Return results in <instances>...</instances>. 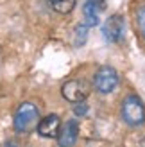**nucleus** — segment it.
I'll return each mask as SVG.
<instances>
[{
  "label": "nucleus",
  "mask_w": 145,
  "mask_h": 147,
  "mask_svg": "<svg viewBox=\"0 0 145 147\" xmlns=\"http://www.w3.org/2000/svg\"><path fill=\"white\" fill-rule=\"evenodd\" d=\"M122 119L127 126L140 127L145 124V106L136 95H129L122 104Z\"/></svg>",
  "instance_id": "nucleus-1"
},
{
  "label": "nucleus",
  "mask_w": 145,
  "mask_h": 147,
  "mask_svg": "<svg viewBox=\"0 0 145 147\" xmlns=\"http://www.w3.org/2000/svg\"><path fill=\"white\" fill-rule=\"evenodd\" d=\"M61 93L68 102L79 104V102H84L86 97L90 95V84L84 79H72L63 84Z\"/></svg>",
  "instance_id": "nucleus-3"
},
{
  "label": "nucleus",
  "mask_w": 145,
  "mask_h": 147,
  "mask_svg": "<svg viewBox=\"0 0 145 147\" xmlns=\"http://www.w3.org/2000/svg\"><path fill=\"white\" fill-rule=\"evenodd\" d=\"M77 138H79V126L75 120H68L64 126L59 127V133H57L59 147H74Z\"/></svg>",
  "instance_id": "nucleus-6"
},
{
  "label": "nucleus",
  "mask_w": 145,
  "mask_h": 147,
  "mask_svg": "<svg viewBox=\"0 0 145 147\" xmlns=\"http://www.w3.org/2000/svg\"><path fill=\"white\" fill-rule=\"evenodd\" d=\"M136 22H138V27H140L142 34L145 36V5H142L138 9V13H136Z\"/></svg>",
  "instance_id": "nucleus-11"
},
{
  "label": "nucleus",
  "mask_w": 145,
  "mask_h": 147,
  "mask_svg": "<svg viewBox=\"0 0 145 147\" xmlns=\"http://www.w3.org/2000/svg\"><path fill=\"white\" fill-rule=\"evenodd\" d=\"M4 147H18V145H16V144H14L13 140H7V142L4 144Z\"/></svg>",
  "instance_id": "nucleus-13"
},
{
  "label": "nucleus",
  "mask_w": 145,
  "mask_h": 147,
  "mask_svg": "<svg viewBox=\"0 0 145 147\" xmlns=\"http://www.w3.org/2000/svg\"><path fill=\"white\" fill-rule=\"evenodd\" d=\"M100 7L95 4V2H91V0H88V2L84 4L83 7V16H84V25L86 27H95L99 24V14H100Z\"/></svg>",
  "instance_id": "nucleus-8"
},
{
  "label": "nucleus",
  "mask_w": 145,
  "mask_h": 147,
  "mask_svg": "<svg viewBox=\"0 0 145 147\" xmlns=\"http://www.w3.org/2000/svg\"><path fill=\"white\" fill-rule=\"evenodd\" d=\"M48 4H50V7H52L56 13L68 14V13L74 11L77 0H48Z\"/></svg>",
  "instance_id": "nucleus-9"
},
{
  "label": "nucleus",
  "mask_w": 145,
  "mask_h": 147,
  "mask_svg": "<svg viewBox=\"0 0 145 147\" xmlns=\"http://www.w3.org/2000/svg\"><path fill=\"white\" fill-rule=\"evenodd\" d=\"M86 31H88V27H86V25H79L75 29V45H84Z\"/></svg>",
  "instance_id": "nucleus-10"
},
{
  "label": "nucleus",
  "mask_w": 145,
  "mask_h": 147,
  "mask_svg": "<svg viewBox=\"0 0 145 147\" xmlns=\"http://www.w3.org/2000/svg\"><path fill=\"white\" fill-rule=\"evenodd\" d=\"M40 119V109L32 102H23L20 104L16 113H14V129L18 133H27L32 127H36Z\"/></svg>",
  "instance_id": "nucleus-2"
},
{
  "label": "nucleus",
  "mask_w": 145,
  "mask_h": 147,
  "mask_svg": "<svg viewBox=\"0 0 145 147\" xmlns=\"http://www.w3.org/2000/svg\"><path fill=\"white\" fill-rule=\"evenodd\" d=\"M93 84L100 93H109L113 92L118 84V76L111 67H102L99 68L95 77H93Z\"/></svg>",
  "instance_id": "nucleus-4"
},
{
  "label": "nucleus",
  "mask_w": 145,
  "mask_h": 147,
  "mask_svg": "<svg viewBox=\"0 0 145 147\" xmlns=\"http://www.w3.org/2000/svg\"><path fill=\"white\" fill-rule=\"evenodd\" d=\"M102 34L107 41L118 43L124 38V18H122L120 14H111V16L104 22Z\"/></svg>",
  "instance_id": "nucleus-5"
},
{
  "label": "nucleus",
  "mask_w": 145,
  "mask_h": 147,
  "mask_svg": "<svg viewBox=\"0 0 145 147\" xmlns=\"http://www.w3.org/2000/svg\"><path fill=\"white\" fill-rule=\"evenodd\" d=\"M59 127H61V120L57 115H47L45 119H41L38 122V133L45 138H54L59 133Z\"/></svg>",
  "instance_id": "nucleus-7"
},
{
  "label": "nucleus",
  "mask_w": 145,
  "mask_h": 147,
  "mask_svg": "<svg viewBox=\"0 0 145 147\" xmlns=\"http://www.w3.org/2000/svg\"><path fill=\"white\" fill-rule=\"evenodd\" d=\"M86 109H88V108H86V104L83 102L81 106H75V115H79V117H81V115H86Z\"/></svg>",
  "instance_id": "nucleus-12"
}]
</instances>
